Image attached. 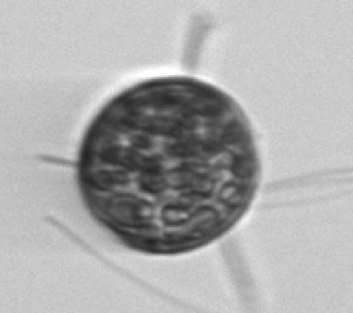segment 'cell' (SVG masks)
<instances>
[{
  "label": "cell",
  "mask_w": 353,
  "mask_h": 313,
  "mask_svg": "<svg viewBox=\"0 0 353 313\" xmlns=\"http://www.w3.org/2000/svg\"><path fill=\"white\" fill-rule=\"evenodd\" d=\"M83 201L127 247L188 253L252 205L259 159L239 105L192 77L142 82L110 99L77 162Z\"/></svg>",
  "instance_id": "6da1fadb"
}]
</instances>
